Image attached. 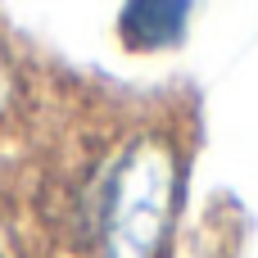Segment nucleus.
I'll list each match as a JSON object with an SVG mask.
<instances>
[{
	"label": "nucleus",
	"mask_w": 258,
	"mask_h": 258,
	"mask_svg": "<svg viewBox=\"0 0 258 258\" xmlns=\"http://www.w3.org/2000/svg\"><path fill=\"white\" fill-rule=\"evenodd\" d=\"M186 190V150L168 127H136L82 195L91 258H168Z\"/></svg>",
	"instance_id": "obj_1"
},
{
	"label": "nucleus",
	"mask_w": 258,
	"mask_h": 258,
	"mask_svg": "<svg viewBox=\"0 0 258 258\" xmlns=\"http://www.w3.org/2000/svg\"><path fill=\"white\" fill-rule=\"evenodd\" d=\"M186 5H127L118 14V36L127 50L150 54V50H168L186 36Z\"/></svg>",
	"instance_id": "obj_2"
},
{
	"label": "nucleus",
	"mask_w": 258,
	"mask_h": 258,
	"mask_svg": "<svg viewBox=\"0 0 258 258\" xmlns=\"http://www.w3.org/2000/svg\"><path fill=\"white\" fill-rule=\"evenodd\" d=\"M18 100H23V77H18V63H14V54H9V41H5V32H0V122L14 113Z\"/></svg>",
	"instance_id": "obj_3"
},
{
	"label": "nucleus",
	"mask_w": 258,
	"mask_h": 258,
	"mask_svg": "<svg viewBox=\"0 0 258 258\" xmlns=\"http://www.w3.org/2000/svg\"><path fill=\"white\" fill-rule=\"evenodd\" d=\"M0 258H5V254H0Z\"/></svg>",
	"instance_id": "obj_4"
}]
</instances>
